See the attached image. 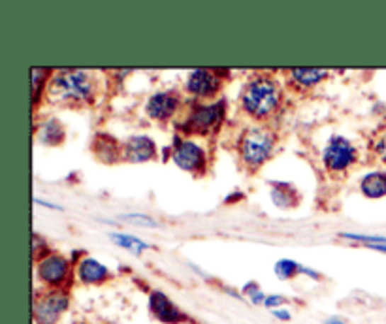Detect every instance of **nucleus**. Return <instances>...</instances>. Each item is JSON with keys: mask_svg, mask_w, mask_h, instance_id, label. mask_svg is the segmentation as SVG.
Returning a JSON list of instances; mask_svg holds the SVG:
<instances>
[{"mask_svg": "<svg viewBox=\"0 0 386 324\" xmlns=\"http://www.w3.org/2000/svg\"><path fill=\"white\" fill-rule=\"evenodd\" d=\"M123 219L132 221V223H142V224H151V226H157V221H153L151 217H145V215H140V213H128V215H123Z\"/></svg>", "mask_w": 386, "mask_h": 324, "instance_id": "23", "label": "nucleus"}, {"mask_svg": "<svg viewBox=\"0 0 386 324\" xmlns=\"http://www.w3.org/2000/svg\"><path fill=\"white\" fill-rule=\"evenodd\" d=\"M68 272H70V266H68V260L61 255H50V257H44L36 266V274H38V279L42 283L50 287H59L67 281Z\"/></svg>", "mask_w": 386, "mask_h": 324, "instance_id": "7", "label": "nucleus"}, {"mask_svg": "<svg viewBox=\"0 0 386 324\" xmlns=\"http://www.w3.org/2000/svg\"><path fill=\"white\" fill-rule=\"evenodd\" d=\"M111 240L115 241L117 245L125 247V249H130L132 253L140 255V253L144 251V249H149V243H144L138 238H134V236H127V234H111Z\"/></svg>", "mask_w": 386, "mask_h": 324, "instance_id": "17", "label": "nucleus"}, {"mask_svg": "<svg viewBox=\"0 0 386 324\" xmlns=\"http://www.w3.org/2000/svg\"><path fill=\"white\" fill-rule=\"evenodd\" d=\"M34 204H38V206H45V207H50V209H61V206H55V204H51V202H44V200H40V198H34Z\"/></svg>", "mask_w": 386, "mask_h": 324, "instance_id": "27", "label": "nucleus"}, {"mask_svg": "<svg viewBox=\"0 0 386 324\" xmlns=\"http://www.w3.org/2000/svg\"><path fill=\"white\" fill-rule=\"evenodd\" d=\"M94 78L91 72L85 70H62L51 78L47 87L50 100L61 102V104H77V102H89L93 98Z\"/></svg>", "mask_w": 386, "mask_h": 324, "instance_id": "1", "label": "nucleus"}, {"mask_svg": "<svg viewBox=\"0 0 386 324\" xmlns=\"http://www.w3.org/2000/svg\"><path fill=\"white\" fill-rule=\"evenodd\" d=\"M271 198H273V202H276L279 207H290L296 204V195H290L285 187H281V185H277L276 189H273V192H271Z\"/></svg>", "mask_w": 386, "mask_h": 324, "instance_id": "19", "label": "nucleus"}, {"mask_svg": "<svg viewBox=\"0 0 386 324\" xmlns=\"http://www.w3.org/2000/svg\"><path fill=\"white\" fill-rule=\"evenodd\" d=\"M30 76H33L34 100H38L40 91H42V83H45V76H50V72H47V70H44V68H33Z\"/></svg>", "mask_w": 386, "mask_h": 324, "instance_id": "20", "label": "nucleus"}, {"mask_svg": "<svg viewBox=\"0 0 386 324\" xmlns=\"http://www.w3.org/2000/svg\"><path fill=\"white\" fill-rule=\"evenodd\" d=\"M62 136H64V132H62V127L57 123L55 119H51V121H45V123L40 127L38 138H40V141H42V144H47V146H55V144L62 141Z\"/></svg>", "mask_w": 386, "mask_h": 324, "instance_id": "16", "label": "nucleus"}, {"mask_svg": "<svg viewBox=\"0 0 386 324\" xmlns=\"http://www.w3.org/2000/svg\"><path fill=\"white\" fill-rule=\"evenodd\" d=\"M273 317L279 320H290V313L287 309H273Z\"/></svg>", "mask_w": 386, "mask_h": 324, "instance_id": "26", "label": "nucleus"}, {"mask_svg": "<svg viewBox=\"0 0 386 324\" xmlns=\"http://www.w3.org/2000/svg\"><path fill=\"white\" fill-rule=\"evenodd\" d=\"M341 238H345V240H354V241H365L368 245H375V243H386V238H382V236L348 234V232H343Z\"/></svg>", "mask_w": 386, "mask_h": 324, "instance_id": "21", "label": "nucleus"}, {"mask_svg": "<svg viewBox=\"0 0 386 324\" xmlns=\"http://www.w3.org/2000/svg\"><path fill=\"white\" fill-rule=\"evenodd\" d=\"M375 151H377V155H379V157L386 162V132L381 136V138H379V140H377Z\"/></svg>", "mask_w": 386, "mask_h": 324, "instance_id": "25", "label": "nucleus"}, {"mask_svg": "<svg viewBox=\"0 0 386 324\" xmlns=\"http://www.w3.org/2000/svg\"><path fill=\"white\" fill-rule=\"evenodd\" d=\"M283 303H287V298L285 296H277V294H273V296H268L266 298V302H264V306L268 309H277L279 308V306H283Z\"/></svg>", "mask_w": 386, "mask_h": 324, "instance_id": "24", "label": "nucleus"}, {"mask_svg": "<svg viewBox=\"0 0 386 324\" xmlns=\"http://www.w3.org/2000/svg\"><path fill=\"white\" fill-rule=\"evenodd\" d=\"M324 324H345V323H343V320H339V319H328Z\"/></svg>", "mask_w": 386, "mask_h": 324, "instance_id": "29", "label": "nucleus"}, {"mask_svg": "<svg viewBox=\"0 0 386 324\" xmlns=\"http://www.w3.org/2000/svg\"><path fill=\"white\" fill-rule=\"evenodd\" d=\"M179 96L176 93H157L147 100V106H145V112L151 119H157V121H166L170 119L174 113L177 112L179 108Z\"/></svg>", "mask_w": 386, "mask_h": 324, "instance_id": "11", "label": "nucleus"}, {"mask_svg": "<svg viewBox=\"0 0 386 324\" xmlns=\"http://www.w3.org/2000/svg\"><path fill=\"white\" fill-rule=\"evenodd\" d=\"M221 87V78L213 70L198 68L187 79V91L194 96H213Z\"/></svg>", "mask_w": 386, "mask_h": 324, "instance_id": "10", "label": "nucleus"}, {"mask_svg": "<svg viewBox=\"0 0 386 324\" xmlns=\"http://www.w3.org/2000/svg\"><path fill=\"white\" fill-rule=\"evenodd\" d=\"M356 158V149L353 147V144L343 138V136H334L328 146L322 151V161H324V166L331 172H341V170H347L351 164Z\"/></svg>", "mask_w": 386, "mask_h": 324, "instance_id": "5", "label": "nucleus"}, {"mask_svg": "<svg viewBox=\"0 0 386 324\" xmlns=\"http://www.w3.org/2000/svg\"><path fill=\"white\" fill-rule=\"evenodd\" d=\"M243 292H245V294L251 298V302H253V303H262V306H264L266 298H268L264 292L260 291L259 285H254V283H249V285L243 289Z\"/></svg>", "mask_w": 386, "mask_h": 324, "instance_id": "22", "label": "nucleus"}, {"mask_svg": "<svg viewBox=\"0 0 386 324\" xmlns=\"http://www.w3.org/2000/svg\"><path fill=\"white\" fill-rule=\"evenodd\" d=\"M174 162L177 166L185 170V172H196L200 168H204L205 155L204 149L194 144V141L181 140L176 144V149H174V155H171Z\"/></svg>", "mask_w": 386, "mask_h": 324, "instance_id": "8", "label": "nucleus"}, {"mask_svg": "<svg viewBox=\"0 0 386 324\" xmlns=\"http://www.w3.org/2000/svg\"><path fill=\"white\" fill-rule=\"evenodd\" d=\"M276 147V134L268 129H251L242 140V157L249 168L262 166Z\"/></svg>", "mask_w": 386, "mask_h": 324, "instance_id": "3", "label": "nucleus"}, {"mask_svg": "<svg viewBox=\"0 0 386 324\" xmlns=\"http://www.w3.org/2000/svg\"><path fill=\"white\" fill-rule=\"evenodd\" d=\"M368 247H371V249H375V251L386 253V243H375V245H368Z\"/></svg>", "mask_w": 386, "mask_h": 324, "instance_id": "28", "label": "nucleus"}, {"mask_svg": "<svg viewBox=\"0 0 386 324\" xmlns=\"http://www.w3.org/2000/svg\"><path fill=\"white\" fill-rule=\"evenodd\" d=\"M281 102V89L270 78H254L243 89V110L256 119H264L276 112Z\"/></svg>", "mask_w": 386, "mask_h": 324, "instance_id": "2", "label": "nucleus"}, {"mask_svg": "<svg viewBox=\"0 0 386 324\" xmlns=\"http://www.w3.org/2000/svg\"><path fill=\"white\" fill-rule=\"evenodd\" d=\"M290 76H293L296 83L311 87V85H317L319 81H322L328 76V72L322 70V68H294Z\"/></svg>", "mask_w": 386, "mask_h": 324, "instance_id": "15", "label": "nucleus"}, {"mask_svg": "<svg viewBox=\"0 0 386 324\" xmlns=\"http://www.w3.org/2000/svg\"><path fill=\"white\" fill-rule=\"evenodd\" d=\"M276 274L279 279H293L294 275L300 274V264L293 262V260H287V258H283L279 262L276 264Z\"/></svg>", "mask_w": 386, "mask_h": 324, "instance_id": "18", "label": "nucleus"}, {"mask_svg": "<svg viewBox=\"0 0 386 324\" xmlns=\"http://www.w3.org/2000/svg\"><path fill=\"white\" fill-rule=\"evenodd\" d=\"M149 309L157 320L164 324H179L185 320V315L164 292L153 291L149 296Z\"/></svg>", "mask_w": 386, "mask_h": 324, "instance_id": "9", "label": "nucleus"}, {"mask_svg": "<svg viewBox=\"0 0 386 324\" xmlns=\"http://www.w3.org/2000/svg\"><path fill=\"white\" fill-rule=\"evenodd\" d=\"M360 189L368 198H382L386 196V173L385 172H371L368 173L362 183H360Z\"/></svg>", "mask_w": 386, "mask_h": 324, "instance_id": "14", "label": "nucleus"}, {"mask_svg": "<svg viewBox=\"0 0 386 324\" xmlns=\"http://www.w3.org/2000/svg\"><path fill=\"white\" fill-rule=\"evenodd\" d=\"M125 158L130 162H145L154 157L157 153V147H154L153 140L147 138V136H132L128 138V141L125 144Z\"/></svg>", "mask_w": 386, "mask_h": 324, "instance_id": "12", "label": "nucleus"}, {"mask_svg": "<svg viewBox=\"0 0 386 324\" xmlns=\"http://www.w3.org/2000/svg\"><path fill=\"white\" fill-rule=\"evenodd\" d=\"M222 106H225L222 102L210 104V106H196L187 117L185 129L191 132H198V134L211 132L222 121V113H225Z\"/></svg>", "mask_w": 386, "mask_h": 324, "instance_id": "6", "label": "nucleus"}, {"mask_svg": "<svg viewBox=\"0 0 386 324\" xmlns=\"http://www.w3.org/2000/svg\"><path fill=\"white\" fill-rule=\"evenodd\" d=\"M108 275H110L108 268H104L98 260H94L91 257L81 260L79 266H77V277L85 285H98V283L108 279Z\"/></svg>", "mask_w": 386, "mask_h": 324, "instance_id": "13", "label": "nucleus"}, {"mask_svg": "<svg viewBox=\"0 0 386 324\" xmlns=\"http://www.w3.org/2000/svg\"><path fill=\"white\" fill-rule=\"evenodd\" d=\"M68 294L67 292L59 291H50L42 294V296H36L34 300V323L36 324H57L61 319L64 311L68 309Z\"/></svg>", "mask_w": 386, "mask_h": 324, "instance_id": "4", "label": "nucleus"}]
</instances>
